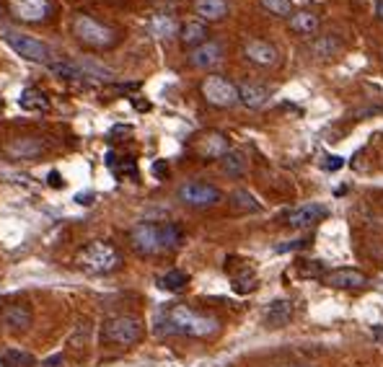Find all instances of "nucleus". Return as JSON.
Wrapping results in <instances>:
<instances>
[{
	"label": "nucleus",
	"instance_id": "f257e3e1",
	"mask_svg": "<svg viewBox=\"0 0 383 367\" xmlns=\"http://www.w3.org/2000/svg\"><path fill=\"white\" fill-rule=\"evenodd\" d=\"M166 331L169 334H182V336H194V339H208L218 334V321L212 316L197 313L187 305H171L166 311Z\"/></svg>",
	"mask_w": 383,
	"mask_h": 367
},
{
	"label": "nucleus",
	"instance_id": "f03ea898",
	"mask_svg": "<svg viewBox=\"0 0 383 367\" xmlns=\"http://www.w3.org/2000/svg\"><path fill=\"white\" fill-rule=\"evenodd\" d=\"M78 264L91 275H107L119 266V251L107 240H93L78 254Z\"/></svg>",
	"mask_w": 383,
	"mask_h": 367
},
{
	"label": "nucleus",
	"instance_id": "7ed1b4c3",
	"mask_svg": "<svg viewBox=\"0 0 383 367\" xmlns=\"http://www.w3.org/2000/svg\"><path fill=\"white\" fill-rule=\"evenodd\" d=\"M73 34L78 42L83 44L93 47V49H107L117 42V34H114V28L107 26V24H101V21L91 19V16H75L73 21Z\"/></svg>",
	"mask_w": 383,
	"mask_h": 367
},
{
	"label": "nucleus",
	"instance_id": "20e7f679",
	"mask_svg": "<svg viewBox=\"0 0 383 367\" xmlns=\"http://www.w3.org/2000/svg\"><path fill=\"white\" fill-rule=\"evenodd\" d=\"M3 39H6V44L16 52V55H21L24 60H29V63H42L47 65L49 60H52V52H49V47L45 44V42H39V39L34 37H26V34H21V31H13V28H3Z\"/></svg>",
	"mask_w": 383,
	"mask_h": 367
},
{
	"label": "nucleus",
	"instance_id": "39448f33",
	"mask_svg": "<svg viewBox=\"0 0 383 367\" xmlns=\"http://www.w3.org/2000/svg\"><path fill=\"white\" fill-rule=\"evenodd\" d=\"M104 339L119 347H130L143 339V321L135 316H114L104 326Z\"/></svg>",
	"mask_w": 383,
	"mask_h": 367
},
{
	"label": "nucleus",
	"instance_id": "423d86ee",
	"mask_svg": "<svg viewBox=\"0 0 383 367\" xmlns=\"http://www.w3.org/2000/svg\"><path fill=\"white\" fill-rule=\"evenodd\" d=\"M176 197L179 202L187 204V207H194V210H205V207H215V204L223 199V192L218 186L205 181H187L176 189Z\"/></svg>",
	"mask_w": 383,
	"mask_h": 367
},
{
	"label": "nucleus",
	"instance_id": "0eeeda50",
	"mask_svg": "<svg viewBox=\"0 0 383 367\" xmlns=\"http://www.w3.org/2000/svg\"><path fill=\"white\" fill-rule=\"evenodd\" d=\"M202 96H205V101L218 109H230L238 104V88L223 75H208L202 81Z\"/></svg>",
	"mask_w": 383,
	"mask_h": 367
},
{
	"label": "nucleus",
	"instance_id": "6e6552de",
	"mask_svg": "<svg viewBox=\"0 0 383 367\" xmlns=\"http://www.w3.org/2000/svg\"><path fill=\"white\" fill-rule=\"evenodd\" d=\"M130 243L135 248V254L140 256H153V254H161V225L155 222H140L132 228L130 233Z\"/></svg>",
	"mask_w": 383,
	"mask_h": 367
},
{
	"label": "nucleus",
	"instance_id": "1a4fd4ad",
	"mask_svg": "<svg viewBox=\"0 0 383 367\" xmlns=\"http://www.w3.org/2000/svg\"><path fill=\"white\" fill-rule=\"evenodd\" d=\"M8 10L13 13V19L24 24H42L49 19L52 6L49 0H8Z\"/></svg>",
	"mask_w": 383,
	"mask_h": 367
},
{
	"label": "nucleus",
	"instance_id": "9d476101",
	"mask_svg": "<svg viewBox=\"0 0 383 367\" xmlns=\"http://www.w3.org/2000/svg\"><path fill=\"white\" fill-rule=\"evenodd\" d=\"M223 63V44L220 42H202V44L192 47L189 52V65L192 67H200V70H212Z\"/></svg>",
	"mask_w": 383,
	"mask_h": 367
},
{
	"label": "nucleus",
	"instance_id": "9b49d317",
	"mask_svg": "<svg viewBox=\"0 0 383 367\" xmlns=\"http://www.w3.org/2000/svg\"><path fill=\"white\" fill-rule=\"evenodd\" d=\"M327 218V207L324 204H316V202H308V204H301L288 215V225L290 228H311Z\"/></svg>",
	"mask_w": 383,
	"mask_h": 367
},
{
	"label": "nucleus",
	"instance_id": "f8f14e48",
	"mask_svg": "<svg viewBox=\"0 0 383 367\" xmlns=\"http://www.w3.org/2000/svg\"><path fill=\"white\" fill-rule=\"evenodd\" d=\"M228 150H230L228 138L220 135V132H208V135H202L200 142H197V153H200L205 161H218V158H223Z\"/></svg>",
	"mask_w": 383,
	"mask_h": 367
},
{
	"label": "nucleus",
	"instance_id": "ddd939ff",
	"mask_svg": "<svg viewBox=\"0 0 383 367\" xmlns=\"http://www.w3.org/2000/svg\"><path fill=\"white\" fill-rule=\"evenodd\" d=\"M324 282L329 287H337V290H355V287H365L368 277L357 269H334L324 275Z\"/></svg>",
	"mask_w": 383,
	"mask_h": 367
},
{
	"label": "nucleus",
	"instance_id": "4468645a",
	"mask_svg": "<svg viewBox=\"0 0 383 367\" xmlns=\"http://www.w3.org/2000/svg\"><path fill=\"white\" fill-rule=\"evenodd\" d=\"M265 326L267 329H283V326H288V323L292 321V303L290 300H285V297H280V300H272V303L265 308Z\"/></svg>",
	"mask_w": 383,
	"mask_h": 367
},
{
	"label": "nucleus",
	"instance_id": "2eb2a0df",
	"mask_svg": "<svg viewBox=\"0 0 383 367\" xmlns=\"http://www.w3.org/2000/svg\"><path fill=\"white\" fill-rule=\"evenodd\" d=\"M31 308L26 303H10L3 308V323L10 331H26L31 326Z\"/></svg>",
	"mask_w": 383,
	"mask_h": 367
},
{
	"label": "nucleus",
	"instance_id": "dca6fc26",
	"mask_svg": "<svg viewBox=\"0 0 383 367\" xmlns=\"http://www.w3.org/2000/svg\"><path fill=\"white\" fill-rule=\"evenodd\" d=\"M244 55L254 65H262V67L277 63V49H274V44L265 42V39H251V42L244 47Z\"/></svg>",
	"mask_w": 383,
	"mask_h": 367
},
{
	"label": "nucleus",
	"instance_id": "f3484780",
	"mask_svg": "<svg viewBox=\"0 0 383 367\" xmlns=\"http://www.w3.org/2000/svg\"><path fill=\"white\" fill-rule=\"evenodd\" d=\"M238 88V101L249 106V109H262L269 99V88L267 85H259V83H241Z\"/></svg>",
	"mask_w": 383,
	"mask_h": 367
},
{
	"label": "nucleus",
	"instance_id": "a211bd4d",
	"mask_svg": "<svg viewBox=\"0 0 383 367\" xmlns=\"http://www.w3.org/2000/svg\"><path fill=\"white\" fill-rule=\"evenodd\" d=\"M148 31H150L155 39H173L179 34V24H176L173 16H169V13H153V16L148 19Z\"/></svg>",
	"mask_w": 383,
	"mask_h": 367
},
{
	"label": "nucleus",
	"instance_id": "6ab92c4d",
	"mask_svg": "<svg viewBox=\"0 0 383 367\" xmlns=\"http://www.w3.org/2000/svg\"><path fill=\"white\" fill-rule=\"evenodd\" d=\"M194 10L202 21H220L228 16L226 0H194Z\"/></svg>",
	"mask_w": 383,
	"mask_h": 367
},
{
	"label": "nucleus",
	"instance_id": "aec40b11",
	"mask_svg": "<svg viewBox=\"0 0 383 367\" xmlns=\"http://www.w3.org/2000/svg\"><path fill=\"white\" fill-rule=\"evenodd\" d=\"M179 39H182L184 47H197L202 42H208V26L205 21H187L182 28H179Z\"/></svg>",
	"mask_w": 383,
	"mask_h": 367
},
{
	"label": "nucleus",
	"instance_id": "412c9836",
	"mask_svg": "<svg viewBox=\"0 0 383 367\" xmlns=\"http://www.w3.org/2000/svg\"><path fill=\"white\" fill-rule=\"evenodd\" d=\"M19 106L24 111H47L49 109V99L39 88H24L19 93Z\"/></svg>",
	"mask_w": 383,
	"mask_h": 367
},
{
	"label": "nucleus",
	"instance_id": "4be33fe9",
	"mask_svg": "<svg viewBox=\"0 0 383 367\" xmlns=\"http://www.w3.org/2000/svg\"><path fill=\"white\" fill-rule=\"evenodd\" d=\"M45 147H42V142L34 138H21L16 140V142H10L8 145V153L13 158H21V161H31V158H37L39 153H42Z\"/></svg>",
	"mask_w": 383,
	"mask_h": 367
},
{
	"label": "nucleus",
	"instance_id": "5701e85b",
	"mask_svg": "<svg viewBox=\"0 0 383 367\" xmlns=\"http://www.w3.org/2000/svg\"><path fill=\"white\" fill-rule=\"evenodd\" d=\"M247 165H249V161L241 150H228L226 156L220 158V168H223V174L233 176V179L247 174Z\"/></svg>",
	"mask_w": 383,
	"mask_h": 367
},
{
	"label": "nucleus",
	"instance_id": "b1692460",
	"mask_svg": "<svg viewBox=\"0 0 383 367\" xmlns=\"http://www.w3.org/2000/svg\"><path fill=\"white\" fill-rule=\"evenodd\" d=\"M290 28L295 34L311 37V34H316V28H319V19H316V13H311V10H298V13L290 16Z\"/></svg>",
	"mask_w": 383,
	"mask_h": 367
},
{
	"label": "nucleus",
	"instance_id": "393cba45",
	"mask_svg": "<svg viewBox=\"0 0 383 367\" xmlns=\"http://www.w3.org/2000/svg\"><path fill=\"white\" fill-rule=\"evenodd\" d=\"M187 282H189V275L182 272V269H171V272H166V275L158 279L161 290H166V293H179V290L187 287Z\"/></svg>",
	"mask_w": 383,
	"mask_h": 367
},
{
	"label": "nucleus",
	"instance_id": "a878e982",
	"mask_svg": "<svg viewBox=\"0 0 383 367\" xmlns=\"http://www.w3.org/2000/svg\"><path fill=\"white\" fill-rule=\"evenodd\" d=\"M182 238L184 233L179 225H173V222H164V225H161V248H164V251L179 248L182 246Z\"/></svg>",
	"mask_w": 383,
	"mask_h": 367
},
{
	"label": "nucleus",
	"instance_id": "bb28decb",
	"mask_svg": "<svg viewBox=\"0 0 383 367\" xmlns=\"http://www.w3.org/2000/svg\"><path fill=\"white\" fill-rule=\"evenodd\" d=\"M230 204H233L238 212H259L262 210V204L256 202L254 194H249L247 189H236V192L230 194Z\"/></svg>",
	"mask_w": 383,
	"mask_h": 367
},
{
	"label": "nucleus",
	"instance_id": "cd10ccee",
	"mask_svg": "<svg viewBox=\"0 0 383 367\" xmlns=\"http://www.w3.org/2000/svg\"><path fill=\"white\" fill-rule=\"evenodd\" d=\"M259 6L280 19H290L292 16V0H259Z\"/></svg>",
	"mask_w": 383,
	"mask_h": 367
},
{
	"label": "nucleus",
	"instance_id": "c85d7f7f",
	"mask_svg": "<svg viewBox=\"0 0 383 367\" xmlns=\"http://www.w3.org/2000/svg\"><path fill=\"white\" fill-rule=\"evenodd\" d=\"M3 362L10 367H31L34 365V357L26 354V352H19V349H8V352L3 354Z\"/></svg>",
	"mask_w": 383,
	"mask_h": 367
},
{
	"label": "nucleus",
	"instance_id": "c756f323",
	"mask_svg": "<svg viewBox=\"0 0 383 367\" xmlns=\"http://www.w3.org/2000/svg\"><path fill=\"white\" fill-rule=\"evenodd\" d=\"M313 52L319 57H331V55H337V49H339V42L337 39H331V37H321L319 42H313V47H311Z\"/></svg>",
	"mask_w": 383,
	"mask_h": 367
},
{
	"label": "nucleus",
	"instance_id": "7c9ffc66",
	"mask_svg": "<svg viewBox=\"0 0 383 367\" xmlns=\"http://www.w3.org/2000/svg\"><path fill=\"white\" fill-rule=\"evenodd\" d=\"M254 287H256V277H254V272H249V269H244V272H241V275L233 279V290H236V293H241V295L251 293Z\"/></svg>",
	"mask_w": 383,
	"mask_h": 367
},
{
	"label": "nucleus",
	"instance_id": "2f4dec72",
	"mask_svg": "<svg viewBox=\"0 0 383 367\" xmlns=\"http://www.w3.org/2000/svg\"><path fill=\"white\" fill-rule=\"evenodd\" d=\"M298 272H301L303 277H321V275H324V266H321L319 261H313V264H306V266H301V269H298Z\"/></svg>",
	"mask_w": 383,
	"mask_h": 367
},
{
	"label": "nucleus",
	"instance_id": "473e14b6",
	"mask_svg": "<svg viewBox=\"0 0 383 367\" xmlns=\"http://www.w3.org/2000/svg\"><path fill=\"white\" fill-rule=\"evenodd\" d=\"M345 165V158H339V156H329L327 161H324V168L327 171H339Z\"/></svg>",
	"mask_w": 383,
	"mask_h": 367
},
{
	"label": "nucleus",
	"instance_id": "72a5a7b5",
	"mask_svg": "<svg viewBox=\"0 0 383 367\" xmlns=\"http://www.w3.org/2000/svg\"><path fill=\"white\" fill-rule=\"evenodd\" d=\"M153 176L155 179H166V176H169V165H166V161H155L153 163Z\"/></svg>",
	"mask_w": 383,
	"mask_h": 367
},
{
	"label": "nucleus",
	"instance_id": "f704fd0d",
	"mask_svg": "<svg viewBox=\"0 0 383 367\" xmlns=\"http://www.w3.org/2000/svg\"><path fill=\"white\" fill-rule=\"evenodd\" d=\"M49 186H55V189H60V186H63V181H60V174H57V171H49Z\"/></svg>",
	"mask_w": 383,
	"mask_h": 367
},
{
	"label": "nucleus",
	"instance_id": "c9c22d12",
	"mask_svg": "<svg viewBox=\"0 0 383 367\" xmlns=\"http://www.w3.org/2000/svg\"><path fill=\"white\" fill-rule=\"evenodd\" d=\"M75 202L78 204H91L93 202V194L88 192V194H78V197H75Z\"/></svg>",
	"mask_w": 383,
	"mask_h": 367
},
{
	"label": "nucleus",
	"instance_id": "e433bc0d",
	"mask_svg": "<svg viewBox=\"0 0 383 367\" xmlns=\"http://www.w3.org/2000/svg\"><path fill=\"white\" fill-rule=\"evenodd\" d=\"M60 362H63V354H55V357H49L45 362V367H60Z\"/></svg>",
	"mask_w": 383,
	"mask_h": 367
},
{
	"label": "nucleus",
	"instance_id": "4c0bfd02",
	"mask_svg": "<svg viewBox=\"0 0 383 367\" xmlns=\"http://www.w3.org/2000/svg\"><path fill=\"white\" fill-rule=\"evenodd\" d=\"M375 16H378V19H383V0H378V3H375Z\"/></svg>",
	"mask_w": 383,
	"mask_h": 367
},
{
	"label": "nucleus",
	"instance_id": "58836bf2",
	"mask_svg": "<svg viewBox=\"0 0 383 367\" xmlns=\"http://www.w3.org/2000/svg\"><path fill=\"white\" fill-rule=\"evenodd\" d=\"M135 106L140 111H148V109H150V104H148V101H135Z\"/></svg>",
	"mask_w": 383,
	"mask_h": 367
},
{
	"label": "nucleus",
	"instance_id": "ea45409f",
	"mask_svg": "<svg viewBox=\"0 0 383 367\" xmlns=\"http://www.w3.org/2000/svg\"><path fill=\"white\" fill-rule=\"evenodd\" d=\"M292 367H311V365H292Z\"/></svg>",
	"mask_w": 383,
	"mask_h": 367
}]
</instances>
